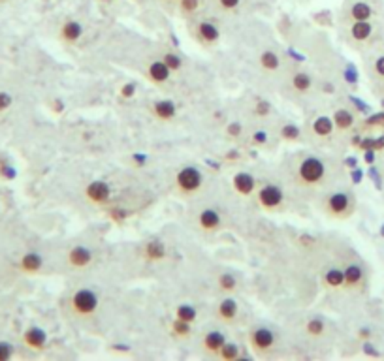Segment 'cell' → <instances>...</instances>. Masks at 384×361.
<instances>
[{"mask_svg": "<svg viewBox=\"0 0 384 361\" xmlns=\"http://www.w3.org/2000/svg\"><path fill=\"white\" fill-rule=\"evenodd\" d=\"M383 92H384V83H383Z\"/></svg>", "mask_w": 384, "mask_h": 361, "instance_id": "f6af8a7d", "label": "cell"}, {"mask_svg": "<svg viewBox=\"0 0 384 361\" xmlns=\"http://www.w3.org/2000/svg\"><path fill=\"white\" fill-rule=\"evenodd\" d=\"M260 207H264L265 211H277L281 209L285 204V194L277 184H264L262 189L256 192Z\"/></svg>", "mask_w": 384, "mask_h": 361, "instance_id": "8992f818", "label": "cell"}, {"mask_svg": "<svg viewBox=\"0 0 384 361\" xmlns=\"http://www.w3.org/2000/svg\"><path fill=\"white\" fill-rule=\"evenodd\" d=\"M334 128H336V123L331 117H326V115L317 117L313 123V134L319 135V138H330L334 134Z\"/></svg>", "mask_w": 384, "mask_h": 361, "instance_id": "44dd1931", "label": "cell"}, {"mask_svg": "<svg viewBox=\"0 0 384 361\" xmlns=\"http://www.w3.org/2000/svg\"><path fill=\"white\" fill-rule=\"evenodd\" d=\"M226 345V337L221 333V331H209V333L204 337V348L212 354H219L222 346Z\"/></svg>", "mask_w": 384, "mask_h": 361, "instance_id": "7402d4cb", "label": "cell"}, {"mask_svg": "<svg viewBox=\"0 0 384 361\" xmlns=\"http://www.w3.org/2000/svg\"><path fill=\"white\" fill-rule=\"evenodd\" d=\"M324 329H326V326L320 318L309 320L307 326H305V331H307V333L311 335V337H320V335L324 333Z\"/></svg>", "mask_w": 384, "mask_h": 361, "instance_id": "4dcf8cb0", "label": "cell"}, {"mask_svg": "<svg viewBox=\"0 0 384 361\" xmlns=\"http://www.w3.org/2000/svg\"><path fill=\"white\" fill-rule=\"evenodd\" d=\"M68 262H70L72 267L83 270V267H87L92 262V252L85 247H74L68 252Z\"/></svg>", "mask_w": 384, "mask_h": 361, "instance_id": "2e32d148", "label": "cell"}, {"mask_svg": "<svg viewBox=\"0 0 384 361\" xmlns=\"http://www.w3.org/2000/svg\"><path fill=\"white\" fill-rule=\"evenodd\" d=\"M241 2H243V0H215V4L219 6V10L228 11V13L238 10L239 6H241Z\"/></svg>", "mask_w": 384, "mask_h": 361, "instance_id": "e575fe53", "label": "cell"}, {"mask_svg": "<svg viewBox=\"0 0 384 361\" xmlns=\"http://www.w3.org/2000/svg\"><path fill=\"white\" fill-rule=\"evenodd\" d=\"M292 87L294 91L309 92L311 91V87H313V77L309 76L307 72H298V74H294L292 77Z\"/></svg>", "mask_w": 384, "mask_h": 361, "instance_id": "d4e9b609", "label": "cell"}, {"mask_svg": "<svg viewBox=\"0 0 384 361\" xmlns=\"http://www.w3.org/2000/svg\"><path fill=\"white\" fill-rule=\"evenodd\" d=\"M153 113L157 115L160 121H170L177 113V106L172 100H158L153 104Z\"/></svg>", "mask_w": 384, "mask_h": 361, "instance_id": "ffe728a7", "label": "cell"}, {"mask_svg": "<svg viewBox=\"0 0 384 361\" xmlns=\"http://www.w3.org/2000/svg\"><path fill=\"white\" fill-rule=\"evenodd\" d=\"M13 357V346L8 340H0V361H8Z\"/></svg>", "mask_w": 384, "mask_h": 361, "instance_id": "d590c367", "label": "cell"}, {"mask_svg": "<svg viewBox=\"0 0 384 361\" xmlns=\"http://www.w3.org/2000/svg\"><path fill=\"white\" fill-rule=\"evenodd\" d=\"M326 282L331 288H341V286H345V271L330 270L326 273Z\"/></svg>", "mask_w": 384, "mask_h": 361, "instance_id": "83f0119b", "label": "cell"}, {"mask_svg": "<svg viewBox=\"0 0 384 361\" xmlns=\"http://www.w3.org/2000/svg\"><path fill=\"white\" fill-rule=\"evenodd\" d=\"M196 316H198V313H196V309L192 305H179L177 311H175V318L183 320V322L192 323Z\"/></svg>", "mask_w": 384, "mask_h": 361, "instance_id": "4316f807", "label": "cell"}, {"mask_svg": "<svg viewBox=\"0 0 384 361\" xmlns=\"http://www.w3.org/2000/svg\"><path fill=\"white\" fill-rule=\"evenodd\" d=\"M238 303L234 301L232 297H226V299H222L219 303V307H216V314H219V318L222 322H234L236 316H238Z\"/></svg>", "mask_w": 384, "mask_h": 361, "instance_id": "d6986e66", "label": "cell"}, {"mask_svg": "<svg viewBox=\"0 0 384 361\" xmlns=\"http://www.w3.org/2000/svg\"><path fill=\"white\" fill-rule=\"evenodd\" d=\"M256 113L268 115V113H270V106H268V104H265V102H260L258 106H256Z\"/></svg>", "mask_w": 384, "mask_h": 361, "instance_id": "7bdbcfd3", "label": "cell"}, {"mask_svg": "<svg viewBox=\"0 0 384 361\" xmlns=\"http://www.w3.org/2000/svg\"><path fill=\"white\" fill-rule=\"evenodd\" d=\"M198 226H200V230L209 232V233L221 230V226H222L221 213H219L216 209H212V207L200 211V215H198Z\"/></svg>", "mask_w": 384, "mask_h": 361, "instance_id": "9c48e42d", "label": "cell"}, {"mask_svg": "<svg viewBox=\"0 0 384 361\" xmlns=\"http://www.w3.org/2000/svg\"><path fill=\"white\" fill-rule=\"evenodd\" d=\"M260 66L268 72H275L279 70V66H281V59H279V55L275 51H264V53L260 55Z\"/></svg>", "mask_w": 384, "mask_h": 361, "instance_id": "cb8c5ba5", "label": "cell"}, {"mask_svg": "<svg viewBox=\"0 0 384 361\" xmlns=\"http://www.w3.org/2000/svg\"><path fill=\"white\" fill-rule=\"evenodd\" d=\"M202 184H204V175L196 166L181 167L175 175V189L183 198L198 194L202 190Z\"/></svg>", "mask_w": 384, "mask_h": 361, "instance_id": "6da1fadb", "label": "cell"}, {"mask_svg": "<svg viewBox=\"0 0 384 361\" xmlns=\"http://www.w3.org/2000/svg\"><path fill=\"white\" fill-rule=\"evenodd\" d=\"M163 60L166 62V65H168V68L172 72H177V70H181V68H183V60H181V57H179V55H175V53H166L163 57Z\"/></svg>", "mask_w": 384, "mask_h": 361, "instance_id": "d6a6232c", "label": "cell"}, {"mask_svg": "<svg viewBox=\"0 0 384 361\" xmlns=\"http://www.w3.org/2000/svg\"><path fill=\"white\" fill-rule=\"evenodd\" d=\"M380 13L379 0H352L349 6L351 21H373Z\"/></svg>", "mask_w": 384, "mask_h": 361, "instance_id": "277c9868", "label": "cell"}, {"mask_svg": "<svg viewBox=\"0 0 384 361\" xmlns=\"http://www.w3.org/2000/svg\"><path fill=\"white\" fill-rule=\"evenodd\" d=\"M216 356L221 357V360L224 361H234L239 357V348L236 345H232V343H226V345L222 346L221 350H219V354Z\"/></svg>", "mask_w": 384, "mask_h": 361, "instance_id": "f546056e", "label": "cell"}, {"mask_svg": "<svg viewBox=\"0 0 384 361\" xmlns=\"http://www.w3.org/2000/svg\"><path fill=\"white\" fill-rule=\"evenodd\" d=\"M11 104H13V98H11L10 92L0 91V113L6 111V109H10Z\"/></svg>", "mask_w": 384, "mask_h": 361, "instance_id": "74e56055", "label": "cell"}, {"mask_svg": "<svg viewBox=\"0 0 384 361\" xmlns=\"http://www.w3.org/2000/svg\"><path fill=\"white\" fill-rule=\"evenodd\" d=\"M43 265V258L40 256L38 252H27L23 254L21 260H19V270L23 271V273H38L40 270H42Z\"/></svg>", "mask_w": 384, "mask_h": 361, "instance_id": "e0dca14e", "label": "cell"}, {"mask_svg": "<svg viewBox=\"0 0 384 361\" xmlns=\"http://www.w3.org/2000/svg\"><path fill=\"white\" fill-rule=\"evenodd\" d=\"M23 343L33 348V350H42L45 343H48V335L42 328H28L25 333H23Z\"/></svg>", "mask_w": 384, "mask_h": 361, "instance_id": "9a60e30c", "label": "cell"}, {"mask_svg": "<svg viewBox=\"0 0 384 361\" xmlns=\"http://www.w3.org/2000/svg\"><path fill=\"white\" fill-rule=\"evenodd\" d=\"M100 2H111V0H100Z\"/></svg>", "mask_w": 384, "mask_h": 361, "instance_id": "ee69618b", "label": "cell"}, {"mask_svg": "<svg viewBox=\"0 0 384 361\" xmlns=\"http://www.w3.org/2000/svg\"><path fill=\"white\" fill-rule=\"evenodd\" d=\"M0 2H6V0H0Z\"/></svg>", "mask_w": 384, "mask_h": 361, "instance_id": "bcb514c9", "label": "cell"}, {"mask_svg": "<svg viewBox=\"0 0 384 361\" xmlns=\"http://www.w3.org/2000/svg\"><path fill=\"white\" fill-rule=\"evenodd\" d=\"M146 256L149 260H163L166 256V247L160 241H149L146 245Z\"/></svg>", "mask_w": 384, "mask_h": 361, "instance_id": "484cf974", "label": "cell"}, {"mask_svg": "<svg viewBox=\"0 0 384 361\" xmlns=\"http://www.w3.org/2000/svg\"><path fill=\"white\" fill-rule=\"evenodd\" d=\"M373 74L375 77H379V79L384 81V55H379L373 62Z\"/></svg>", "mask_w": 384, "mask_h": 361, "instance_id": "8d00e7d4", "label": "cell"}, {"mask_svg": "<svg viewBox=\"0 0 384 361\" xmlns=\"http://www.w3.org/2000/svg\"><path fill=\"white\" fill-rule=\"evenodd\" d=\"M234 190L241 196H251L256 190V181L251 173H236L234 175Z\"/></svg>", "mask_w": 384, "mask_h": 361, "instance_id": "5bb4252c", "label": "cell"}, {"mask_svg": "<svg viewBox=\"0 0 384 361\" xmlns=\"http://www.w3.org/2000/svg\"><path fill=\"white\" fill-rule=\"evenodd\" d=\"M239 134H241V124L232 123L228 126V135H230V138H238Z\"/></svg>", "mask_w": 384, "mask_h": 361, "instance_id": "b9f144b4", "label": "cell"}, {"mask_svg": "<svg viewBox=\"0 0 384 361\" xmlns=\"http://www.w3.org/2000/svg\"><path fill=\"white\" fill-rule=\"evenodd\" d=\"M334 123H336V128L339 130V132H346V130H351L352 126H354V123H356V119H354V115L349 111V109H337L336 113H334Z\"/></svg>", "mask_w": 384, "mask_h": 361, "instance_id": "603a6c76", "label": "cell"}, {"mask_svg": "<svg viewBox=\"0 0 384 361\" xmlns=\"http://www.w3.org/2000/svg\"><path fill=\"white\" fill-rule=\"evenodd\" d=\"M354 209V200L349 192H334L326 200V211L336 218H345Z\"/></svg>", "mask_w": 384, "mask_h": 361, "instance_id": "5b68a950", "label": "cell"}, {"mask_svg": "<svg viewBox=\"0 0 384 361\" xmlns=\"http://www.w3.org/2000/svg\"><path fill=\"white\" fill-rule=\"evenodd\" d=\"M177 4L183 16H194L196 11L200 10L202 0H177Z\"/></svg>", "mask_w": 384, "mask_h": 361, "instance_id": "f1b7e54d", "label": "cell"}, {"mask_svg": "<svg viewBox=\"0 0 384 361\" xmlns=\"http://www.w3.org/2000/svg\"><path fill=\"white\" fill-rule=\"evenodd\" d=\"M196 36H198L202 43L212 45V43H215L216 40L221 38V30L212 21H200L196 25Z\"/></svg>", "mask_w": 384, "mask_h": 361, "instance_id": "7c38bea8", "label": "cell"}, {"mask_svg": "<svg viewBox=\"0 0 384 361\" xmlns=\"http://www.w3.org/2000/svg\"><path fill=\"white\" fill-rule=\"evenodd\" d=\"M265 141H268V134L264 130H258V132L253 134V145H264Z\"/></svg>", "mask_w": 384, "mask_h": 361, "instance_id": "60d3db41", "label": "cell"}, {"mask_svg": "<svg viewBox=\"0 0 384 361\" xmlns=\"http://www.w3.org/2000/svg\"><path fill=\"white\" fill-rule=\"evenodd\" d=\"M72 313L79 316V318H89L97 313L98 309V296L89 288H82L77 290L70 299Z\"/></svg>", "mask_w": 384, "mask_h": 361, "instance_id": "3957f363", "label": "cell"}, {"mask_svg": "<svg viewBox=\"0 0 384 361\" xmlns=\"http://www.w3.org/2000/svg\"><path fill=\"white\" fill-rule=\"evenodd\" d=\"M351 38L356 43H368L369 40L373 38L377 30H379V25L373 21H352L351 25Z\"/></svg>", "mask_w": 384, "mask_h": 361, "instance_id": "ba28073f", "label": "cell"}, {"mask_svg": "<svg viewBox=\"0 0 384 361\" xmlns=\"http://www.w3.org/2000/svg\"><path fill=\"white\" fill-rule=\"evenodd\" d=\"M249 343L253 346V350H256L258 354H265L275 346V335L268 328H256L251 331Z\"/></svg>", "mask_w": 384, "mask_h": 361, "instance_id": "52a82bcc", "label": "cell"}, {"mask_svg": "<svg viewBox=\"0 0 384 361\" xmlns=\"http://www.w3.org/2000/svg\"><path fill=\"white\" fill-rule=\"evenodd\" d=\"M173 331L177 335H189L190 323L183 322V320H175V323H173Z\"/></svg>", "mask_w": 384, "mask_h": 361, "instance_id": "f35d334b", "label": "cell"}, {"mask_svg": "<svg viewBox=\"0 0 384 361\" xmlns=\"http://www.w3.org/2000/svg\"><path fill=\"white\" fill-rule=\"evenodd\" d=\"M345 286L346 288H360L366 281V273L358 264L346 265L345 270Z\"/></svg>", "mask_w": 384, "mask_h": 361, "instance_id": "ac0fdd59", "label": "cell"}, {"mask_svg": "<svg viewBox=\"0 0 384 361\" xmlns=\"http://www.w3.org/2000/svg\"><path fill=\"white\" fill-rule=\"evenodd\" d=\"M300 135H302V132H300L298 126H294V124H287V126H282V130H281L282 140L294 141V140H298Z\"/></svg>", "mask_w": 384, "mask_h": 361, "instance_id": "836d02e7", "label": "cell"}, {"mask_svg": "<svg viewBox=\"0 0 384 361\" xmlns=\"http://www.w3.org/2000/svg\"><path fill=\"white\" fill-rule=\"evenodd\" d=\"M219 286H221L222 290L232 291L236 290V286H238V279H236L232 273H222V275L219 277Z\"/></svg>", "mask_w": 384, "mask_h": 361, "instance_id": "1f68e13d", "label": "cell"}, {"mask_svg": "<svg viewBox=\"0 0 384 361\" xmlns=\"http://www.w3.org/2000/svg\"><path fill=\"white\" fill-rule=\"evenodd\" d=\"M326 175V164L317 157H307L300 162L298 166V183L305 187H314L322 183Z\"/></svg>", "mask_w": 384, "mask_h": 361, "instance_id": "7a4b0ae2", "label": "cell"}, {"mask_svg": "<svg viewBox=\"0 0 384 361\" xmlns=\"http://www.w3.org/2000/svg\"><path fill=\"white\" fill-rule=\"evenodd\" d=\"M82 36H83L82 23L76 21V19H68V21L62 23V27H60V40H62V42L76 43L79 42Z\"/></svg>", "mask_w": 384, "mask_h": 361, "instance_id": "4fadbf2b", "label": "cell"}, {"mask_svg": "<svg viewBox=\"0 0 384 361\" xmlns=\"http://www.w3.org/2000/svg\"><path fill=\"white\" fill-rule=\"evenodd\" d=\"M147 77L157 83V85H163V83H168L170 77H172V70L168 68V65L164 60H153L149 68H147Z\"/></svg>", "mask_w": 384, "mask_h": 361, "instance_id": "8fae6325", "label": "cell"}, {"mask_svg": "<svg viewBox=\"0 0 384 361\" xmlns=\"http://www.w3.org/2000/svg\"><path fill=\"white\" fill-rule=\"evenodd\" d=\"M85 194L92 204L102 205L109 200L111 189H109V184L106 183V181H92V183L85 189Z\"/></svg>", "mask_w": 384, "mask_h": 361, "instance_id": "30bf717a", "label": "cell"}, {"mask_svg": "<svg viewBox=\"0 0 384 361\" xmlns=\"http://www.w3.org/2000/svg\"><path fill=\"white\" fill-rule=\"evenodd\" d=\"M136 94V85L134 83H126L121 87V96L123 98H132Z\"/></svg>", "mask_w": 384, "mask_h": 361, "instance_id": "ab89813d", "label": "cell"}]
</instances>
